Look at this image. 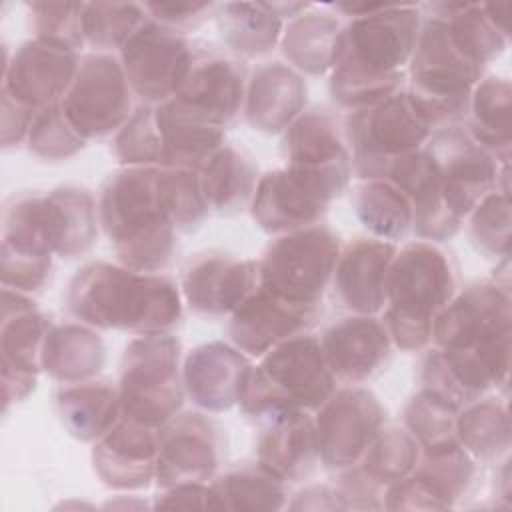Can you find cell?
I'll return each instance as SVG.
<instances>
[{
  "mask_svg": "<svg viewBox=\"0 0 512 512\" xmlns=\"http://www.w3.org/2000/svg\"><path fill=\"white\" fill-rule=\"evenodd\" d=\"M340 34L342 26L330 14H300L282 34V50L298 70L320 76L332 70Z\"/></svg>",
  "mask_w": 512,
  "mask_h": 512,
  "instance_id": "e575fe53",
  "label": "cell"
},
{
  "mask_svg": "<svg viewBox=\"0 0 512 512\" xmlns=\"http://www.w3.org/2000/svg\"><path fill=\"white\" fill-rule=\"evenodd\" d=\"M444 8L448 14L442 18L448 22L458 46L472 60L486 66L504 52L508 36L488 18L484 4H446Z\"/></svg>",
  "mask_w": 512,
  "mask_h": 512,
  "instance_id": "b9f144b4",
  "label": "cell"
},
{
  "mask_svg": "<svg viewBox=\"0 0 512 512\" xmlns=\"http://www.w3.org/2000/svg\"><path fill=\"white\" fill-rule=\"evenodd\" d=\"M56 234H58V250L56 254L62 258H76L90 250L96 240L98 228V206L94 198L80 188H56L48 192Z\"/></svg>",
  "mask_w": 512,
  "mask_h": 512,
  "instance_id": "f35d334b",
  "label": "cell"
},
{
  "mask_svg": "<svg viewBox=\"0 0 512 512\" xmlns=\"http://www.w3.org/2000/svg\"><path fill=\"white\" fill-rule=\"evenodd\" d=\"M360 222L382 240H398L412 228V206L406 194L386 178L366 180L354 196Z\"/></svg>",
  "mask_w": 512,
  "mask_h": 512,
  "instance_id": "74e56055",
  "label": "cell"
},
{
  "mask_svg": "<svg viewBox=\"0 0 512 512\" xmlns=\"http://www.w3.org/2000/svg\"><path fill=\"white\" fill-rule=\"evenodd\" d=\"M420 460V444L400 428L382 430L356 464L372 482L388 490L406 478Z\"/></svg>",
  "mask_w": 512,
  "mask_h": 512,
  "instance_id": "60d3db41",
  "label": "cell"
},
{
  "mask_svg": "<svg viewBox=\"0 0 512 512\" xmlns=\"http://www.w3.org/2000/svg\"><path fill=\"white\" fill-rule=\"evenodd\" d=\"M456 418V406L440 400L426 390L416 394L404 410V424L412 438L420 444V448H432L458 440Z\"/></svg>",
  "mask_w": 512,
  "mask_h": 512,
  "instance_id": "7dc6e473",
  "label": "cell"
},
{
  "mask_svg": "<svg viewBox=\"0 0 512 512\" xmlns=\"http://www.w3.org/2000/svg\"><path fill=\"white\" fill-rule=\"evenodd\" d=\"M194 50L174 28L146 20L120 48V62L132 92L150 104H164L182 86Z\"/></svg>",
  "mask_w": 512,
  "mask_h": 512,
  "instance_id": "7c38bea8",
  "label": "cell"
},
{
  "mask_svg": "<svg viewBox=\"0 0 512 512\" xmlns=\"http://www.w3.org/2000/svg\"><path fill=\"white\" fill-rule=\"evenodd\" d=\"M318 458L314 420L306 412L268 416L258 438V466L280 482H296L312 472Z\"/></svg>",
  "mask_w": 512,
  "mask_h": 512,
  "instance_id": "f1b7e54d",
  "label": "cell"
},
{
  "mask_svg": "<svg viewBox=\"0 0 512 512\" xmlns=\"http://www.w3.org/2000/svg\"><path fill=\"white\" fill-rule=\"evenodd\" d=\"M396 248L386 240L356 238L340 252L334 268V288L340 302L362 316H374L386 306V284Z\"/></svg>",
  "mask_w": 512,
  "mask_h": 512,
  "instance_id": "484cf974",
  "label": "cell"
},
{
  "mask_svg": "<svg viewBox=\"0 0 512 512\" xmlns=\"http://www.w3.org/2000/svg\"><path fill=\"white\" fill-rule=\"evenodd\" d=\"M432 340L438 348L472 354L494 386L506 384L510 368V298L492 282H478L454 296L436 316Z\"/></svg>",
  "mask_w": 512,
  "mask_h": 512,
  "instance_id": "52a82bcc",
  "label": "cell"
},
{
  "mask_svg": "<svg viewBox=\"0 0 512 512\" xmlns=\"http://www.w3.org/2000/svg\"><path fill=\"white\" fill-rule=\"evenodd\" d=\"M114 152L124 166L164 168V148L156 108H138L120 128L114 140Z\"/></svg>",
  "mask_w": 512,
  "mask_h": 512,
  "instance_id": "bcb514c9",
  "label": "cell"
},
{
  "mask_svg": "<svg viewBox=\"0 0 512 512\" xmlns=\"http://www.w3.org/2000/svg\"><path fill=\"white\" fill-rule=\"evenodd\" d=\"M386 180L398 186L410 200L412 228L420 238L448 240L460 230L462 218L444 202L436 164L426 150L398 158L390 166Z\"/></svg>",
  "mask_w": 512,
  "mask_h": 512,
  "instance_id": "4316f807",
  "label": "cell"
},
{
  "mask_svg": "<svg viewBox=\"0 0 512 512\" xmlns=\"http://www.w3.org/2000/svg\"><path fill=\"white\" fill-rule=\"evenodd\" d=\"M456 438L474 458H498L510 448V420L506 406L496 400L470 402L456 418Z\"/></svg>",
  "mask_w": 512,
  "mask_h": 512,
  "instance_id": "ab89813d",
  "label": "cell"
},
{
  "mask_svg": "<svg viewBox=\"0 0 512 512\" xmlns=\"http://www.w3.org/2000/svg\"><path fill=\"white\" fill-rule=\"evenodd\" d=\"M106 360L102 338L80 324L48 330L42 350V370L62 384H76L98 376Z\"/></svg>",
  "mask_w": 512,
  "mask_h": 512,
  "instance_id": "d6a6232c",
  "label": "cell"
},
{
  "mask_svg": "<svg viewBox=\"0 0 512 512\" xmlns=\"http://www.w3.org/2000/svg\"><path fill=\"white\" fill-rule=\"evenodd\" d=\"M260 286V262L222 252L194 258L182 278V294L200 314H232Z\"/></svg>",
  "mask_w": 512,
  "mask_h": 512,
  "instance_id": "44dd1931",
  "label": "cell"
},
{
  "mask_svg": "<svg viewBox=\"0 0 512 512\" xmlns=\"http://www.w3.org/2000/svg\"><path fill=\"white\" fill-rule=\"evenodd\" d=\"M156 508H224L220 494L214 486L204 484H180L166 488V492L156 500Z\"/></svg>",
  "mask_w": 512,
  "mask_h": 512,
  "instance_id": "f5cc1de1",
  "label": "cell"
},
{
  "mask_svg": "<svg viewBox=\"0 0 512 512\" xmlns=\"http://www.w3.org/2000/svg\"><path fill=\"white\" fill-rule=\"evenodd\" d=\"M174 100L186 110L226 128L246 100L244 70L230 58L194 50L188 74Z\"/></svg>",
  "mask_w": 512,
  "mask_h": 512,
  "instance_id": "cb8c5ba5",
  "label": "cell"
},
{
  "mask_svg": "<svg viewBox=\"0 0 512 512\" xmlns=\"http://www.w3.org/2000/svg\"><path fill=\"white\" fill-rule=\"evenodd\" d=\"M438 170L440 190L448 208L468 216L498 182L496 154L480 146L466 130L456 126L436 130L424 148Z\"/></svg>",
  "mask_w": 512,
  "mask_h": 512,
  "instance_id": "5bb4252c",
  "label": "cell"
},
{
  "mask_svg": "<svg viewBox=\"0 0 512 512\" xmlns=\"http://www.w3.org/2000/svg\"><path fill=\"white\" fill-rule=\"evenodd\" d=\"M338 256V238L324 226L280 234L258 260L260 284L288 302L318 306Z\"/></svg>",
  "mask_w": 512,
  "mask_h": 512,
  "instance_id": "30bf717a",
  "label": "cell"
},
{
  "mask_svg": "<svg viewBox=\"0 0 512 512\" xmlns=\"http://www.w3.org/2000/svg\"><path fill=\"white\" fill-rule=\"evenodd\" d=\"M382 424L384 408L372 392L356 386L334 392L314 420L318 458L336 472L358 464L382 432Z\"/></svg>",
  "mask_w": 512,
  "mask_h": 512,
  "instance_id": "4fadbf2b",
  "label": "cell"
},
{
  "mask_svg": "<svg viewBox=\"0 0 512 512\" xmlns=\"http://www.w3.org/2000/svg\"><path fill=\"white\" fill-rule=\"evenodd\" d=\"M430 136L432 126L408 92L358 108L346 122L352 168L364 180L386 178L398 158L422 150Z\"/></svg>",
  "mask_w": 512,
  "mask_h": 512,
  "instance_id": "9c48e42d",
  "label": "cell"
},
{
  "mask_svg": "<svg viewBox=\"0 0 512 512\" xmlns=\"http://www.w3.org/2000/svg\"><path fill=\"white\" fill-rule=\"evenodd\" d=\"M472 122L468 134L492 154L508 158L510 150V112L512 90L504 78H486L478 82L470 96Z\"/></svg>",
  "mask_w": 512,
  "mask_h": 512,
  "instance_id": "8d00e7d4",
  "label": "cell"
},
{
  "mask_svg": "<svg viewBox=\"0 0 512 512\" xmlns=\"http://www.w3.org/2000/svg\"><path fill=\"white\" fill-rule=\"evenodd\" d=\"M248 122L268 134L286 130L304 110L306 84L290 66L272 62L260 66L246 88Z\"/></svg>",
  "mask_w": 512,
  "mask_h": 512,
  "instance_id": "f546056e",
  "label": "cell"
},
{
  "mask_svg": "<svg viewBox=\"0 0 512 512\" xmlns=\"http://www.w3.org/2000/svg\"><path fill=\"white\" fill-rule=\"evenodd\" d=\"M220 462L216 428L200 414L174 416L160 430L156 482L166 490L180 484H204Z\"/></svg>",
  "mask_w": 512,
  "mask_h": 512,
  "instance_id": "d6986e66",
  "label": "cell"
},
{
  "mask_svg": "<svg viewBox=\"0 0 512 512\" xmlns=\"http://www.w3.org/2000/svg\"><path fill=\"white\" fill-rule=\"evenodd\" d=\"M146 10L152 12V18L160 24H166L174 30L190 24H198L212 8L210 2H186V4H170V2H148L144 4Z\"/></svg>",
  "mask_w": 512,
  "mask_h": 512,
  "instance_id": "db71d44e",
  "label": "cell"
},
{
  "mask_svg": "<svg viewBox=\"0 0 512 512\" xmlns=\"http://www.w3.org/2000/svg\"><path fill=\"white\" fill-rule=\"evenodd\" d=\"M156 120L162 136L164 168L200 172L224 146V126L186 110L174 98L156 108Z\"/></svg>",
  "mask_w": 512,
  "mask_h": 512,
  "instance_id": "4dcf8cb0",
  "label": "cell"
},
{
  "mask_svg": "<svg viewBox=\"0 0 512 512\" xmlns=\"http://www.w3.org/2000/svg\"><path fill=\"white\" fill-rule=\"evenodd\" d=\"M250 360L224 342H210L194 348L184 362V390L200 408L220 412L238 404Z\"/></svg>",
  "mask_w": 512,
  "mask_h": 512,
  "instance_id": "83f0119b",
  "label": "cell"
},
{
  "mask_svg": "<svg viewBox=\"0 0 512 512\" xmlns=\"http://www.w3.org/2000/svg\"><path fill=\"white\" fill-rule=\"evenodd\" d=\"M332 374L322 344L314 336H292L252 366L240 394V408L248 416L318 410L332 394Z\"/></svg>",
  "mask_w": 512,
  "mask_h": 512,
  "instance_id": "5b68a950",
  "label": "cell"
},
{
  "mask_svg": "<svg viewBox=\"0 0 512 512\" xmlns=\"http://www.w3.org/2000/svg\"><path fill=\"white\" fill-rule=\"evenodd\" d=\"M332 200L304 176L282 168L264 174L252 196V216L270 234L316 226Z\"/></svg>",
  "mask_w": 512,
  "mask_h": 512,
  "instance_id": "7402d4cb",
  "label": "cell"
},
{
  "mask_svg": "<svg viewBox=\"0 0 512 512\" xmlns=\"http://www.w3.org/2000/svg\"><path fill=\"white\" fill-rule=\"evenodd\" d=\"M178 362L180 342L166 332L132 340L122 358L118 386L122 418L154 428L168 424L186 392Z\"/></svg>",
  "mask_w": 512,
  "mask_h": 512,
  "instance_id": "ba28073f",
  "label": "cell"
},
{
  "mask_svg": "<svg viewBox=\"0 0 512 512\" xmlns=\"http://www.w3.org/2000/svg\"><path fill=\"white\" fill-rule=\"evenodd\" d=\"M68 310L88 326L160 334L182 318L176 286L154 272L90 262L68 286Z\"/></svg>",
  "mask_w": 512,
  "mask_h": 512,
  "instance_id": "7a4b0ae2",
  "label": "cell"
},
{
  "mask_svg": "<svg viewBox=\"0 0 512 512\" xmlns=\"http://www.w3.org/2000/svg\"><path fill=\"white\" fill-rule=\"evenodd\" d=\"M320 344L336 380L362 384L390 358L392 338L382 320L358 314L332 324Z\"/></svg>",
  "mask_w": 512,
  "mask_h": 512,
  "instance_id": "d4e9b609",
  "label": "cell"
},
{
  "mask_svg": "<svg viewBox=\"0 0 512 512\" xmlns=\"http://www.w3.org/2000/svg\"><path fill=\"white\" fill-rule=\"evenodd\" d=\"M200 184L208 208L232 214L252 202L256 166L232 146H222L200 170Z\"/></svg>",
  "mask_w": 512,
  "mask_h": 512,
  "instance_id": "d590c367",
  "label": "cell"
},
{
  "mask_svg": "<svg viewBox=\"0 0 512 512\" xmlns=\"http://www.w3.org/2000/svg\"><path fill=\"white\" fill-rule=\"evenodd\" d=\"M158 194L176 230H192L208 212L200 184V172L196 170L160 168Z\"/></svg>",
  "mask_w": 512,
  "mask_h": 512,
  "instance_id": "ee69618b",
  "label": "cell"
},
{
  "mask_svg": "<svg viewBox=\"0 0 512 512\" xmlns=\"http://www.w3.org/2000/svg\"><path fill=\"white\" fill-rule=\"evenodd\" d=\"M318 318V306L288 302L262 284L232 312L230 338L240 352L262 356L276 344L302 334Z\"/></svg>",
  "mask_w": 512,
  "mask_h": 512,
  "instance_id": "ffe728a7",
  "label": "cell"
},
{
  "mask_svg": "<svg viewBox=\"0 0 512 512\" xmlns=\"http://www.w3.org/2000/svg\"><path fill=\"white\" fill-rule=\"evenodd\" d=\"M214 488L224 508L232 510H278L286 500L282 482L260 466L228 472Z\"/></svg>",
  "mask_w": 512,
  "mask_h": 512,
  "instance_id": "7bdbcfd3",
  "label": "cell"
},
{
  "mask_svg": "<svg viewBox=\"0 0 512 512\" xmlns=\"http://www.w3.org/2000/svg\"><path fill=\"white\" fill-rule=\"evenodd\" d=\"M80 58L74 50L40 38L20 44L4 62L2 94L32 110L60 102L72 86Z\"/></svg>",
  "mask_w": 512,
  "mask_h": 512,
  "instance_id": "ac0fdd59",
  "label": "cell"
},
{
  "mask_svg": "<svg viewBox=\"0 0 512 512\" xmlns=\"http://www.w3.org/2000/svg\"><path fill=\"white\" fill-rule=\"evenodd\" d=\"M146 20L134 2H92L84 10V36L98 50L122 48Z\"/></svg>",
  "mask_w": 512,
  "mask_h": 512,
  "instance_id": "f6af8a7d",
  "label": "cell"
},
{
  "mask_svg": "<svg viewBox=\"0 0 512 512\" xmlns=\"http://www.w3.org/2000/svg\"><path fill=\"white\" fill-rule=\"evenodd\" d=\"M130 92L120 60L110 54H88L80 60L76 78L60 102L76 132L90 140L126 124Z\"/></svg>",
  "mask_w": 512,
  "mask_h": 512,
  "instance_id": "8fae6325",
  "label": "cell"
},
{
  "mask_svg": "<svg viewBox=\"0 0 512 512\" xmlns=\"http://www.w3.org/2000/svg\"><path fill=\"white\" fill-rule=\"evenodd\" d=\"M158 166H126L108 176L98 220L122 266L158 272L174 256L176 228L158 194Z\"/></svg>",
  "mask_w": 512,
  "mask_h": 512,
  "instance_id": "3957f363",
  "label": "cell"
},
{
  "mask_svg": "<svg viewBox=\"0 0 512 512\" xmlns=\"http://www.w3.org/2000/svg\"><path fill=\"white\" fill-rule=\"evenodd\" d=\"M48 322L22 292L2 290V392L4 406L22 400L36 384Z\"/></svg>",
  "mask_w": 512,
  "mask_h": 512,
  "instance_id": "e0dca14e",
  "label": "cell"
},
{
  "mask_svg": "<svg viewBox=\"0 0 512 512\" xmlns=\"http://www.w3.org/2000/svg\"><path fill=\"white\" fill-rule=\"evenodd\" d=\"M56 410L64 428L82 442H96L122 418L118 388L96 380L62 386Z\"/></svg>",
  "mask_w": 512,
  "mask_h": 512,
  "instance_id": "1f68e13d",
  "label": "cell"
},
{
  "mask_svg": "<svg viewBox=\"0 0 512 512\" xmlns=\"http://www.w3.org/2000/svg\"><path fill=\"white\" fill-rule=\"evenodd\" d=\"M472 236L478 246L496 256L510 254V200L508 192L494 190L470 212Z\"/></svg>",
  "mask_w": 512,
  "mask_h": 512,
  "instance_id": "f907efd6",
  "label": "cell"
},
{
  "mask_svg": "<svg viewBox=\"0 0 512 512\" xmlns=\"http://www.w3.org/2000/svg\"><path fill=\"white\" fill-rule=\"evenodd\" d=\"M36 112L38 110L22 106L14 102L10 96L2 94V144L6 148L28 138Z\"/></svg>",
  "mask_w": 512,
  "mask_h": 512,
  "instance_id": "11a10c76",
  "label": "cell"
},
{
  "mask_svg": "<svg viewBox=\"0 0 512 512\" xmlns=\"http://www.w3.org/2000/svg\"><path fill=\"white\" fill-rule=\"evenodd\" d=\"M286 168L316 182L332 200L344 192L352 160L336 122L320 110L302 112L284 136Z\"/></svg>",
  "mask_w": 512,
  "mask_h": 512,
  "instance_id": "2e32d148",
  "label": "cell"
},
{
  "mask_svg": "<svg viewBox=\"0 0 512 512\" xmlns=\"http://www.w3.org/2000/svg\"><path fill=\"white\" fill-rule=\"evenodd\" d=\"M160 430L120 418L92 450L96 474L110 488H146L156 476Z\"/></svg>",
  "mask_w": 512,
  "mask_h": 512,
  "instance_id": "603a6c76",
  "label": "cell"
},
{
  "mask_svg": "<svg viewBox=\"0 0 512 512\" xmlns=\"http://www.w3.org/2000/svg\"><path fill=\"white\" fill-rule=\"evenodd\" d=\"M50 272V256H26L2 250V284L18 292L38 290Z\"/></svg>",
  "mask_w": 512,
  "mask_h": 512,
  "instance_id": "816d5d0a",
  "label": "cell"
},
{
  "mask_svg": "<svg viewBox=\"0 0 512 512\" xmlns=\"http://www.w3.org/2000/svg\"><path fill=\"white\" fill-rule=\"evenodd\" d=\"M86 140L70 124L62 102L40 108L28 132V148L46 160H66L82 150Z\"/></svg>",
  "mask_w": 512,
  "mask_h": 512,
  "instance_id": "c3c4849f",
  "label": "cell"
},
{
  "mask_svg": "<svg viewBox=\"0 0 512 512\" xmlns=\"http://www.w3.org/2000/svg\"><path fill=\"white\" fill-rule=\"evenodd\" d=\"M28 6L36 38L74 52L84 44V2H32Z\"/></svg>",
  "mask_w": 512,
  "mask_h": 512,
  "instance_id": "681fc988",
  "label": "cell"
},
{
  "mask_svg": "<svg viewBox=\"0 0 512 512\" xmlns=\"http://www.w3.org/2000/svg\"><path fill=\"white\" fill-rule=\"evenodd\" d=\"M296 4L230 2L218 14V30L224 42L238 54L260 56L270 52L282 36L284 10Z\"/></svg>",
  "mask_w": 512,
  "mask_h": 512,
  "instance_id": "836d02e7",
  "label": "cell"
},
{
  "mask_svg": "<svg viewBox=\"0 0 512 512\" xmlns=\"http://www.w3.org/2000/svg\"><path fill=\"white\" fill-rule=\"evenodd\" d=\"M474 460L458 440L424 448L416 468L386 490L388 510L450 508L474 478Z\"/></svg>",
  "mask_w": 512,
  "mask_h": 512,
  "instance_id": "9a60e30c",
  "label": "cell"
},
{
  "mask_svg": "<svg viewBox=\"0 0 512 512\" xmlns=\"http://www.w3.org/2000/svg\"><path fill=\"white\" fill-rule=\"evenodd\" d=\"M408 64V94L432 130L450 128L466 116L472 90L480 82L484 66L458 46L442 16L430 18L420 28Z\"/></svg>",
  "mask_w": 512,
  "mask_h": 512,
  "instance_id": "8992f818",
  "label": "cell"
},
{
  "mask_svg": "<svg viewBox=\"0 0 512 512\" xmlns=\"http://www.w3.org/2000/svg\"><path fill=\"white\" fill-rule=\"evenodd\" d=\"M352 14L336 48L330 92L352 110L394 96L402 84V66L410 62L420 14L410 4H336Z\"/></svg>",
  "mask_w": 512,
  "mask_h": 512,
  "instance_id": "6da1fadb",
  "label": "cell"
},
{
  "mask_svg": "<svg viewBox=\"0 0 512 512\" xmlns=\"http://www.w3.org/2000/svg\"><path fill=\"white\" fill-rule=\"evenodd\" d=\"M456 296V278L444 252L428 242H410L394 254L386 284L384 326L402 350H420L432 340L436 316Z\"/></svg>",
  "mask_w": 512,
  "mask_h": 512,
  "instance_id": "277c9868",
  "label": "cell"
}]
</instances>
